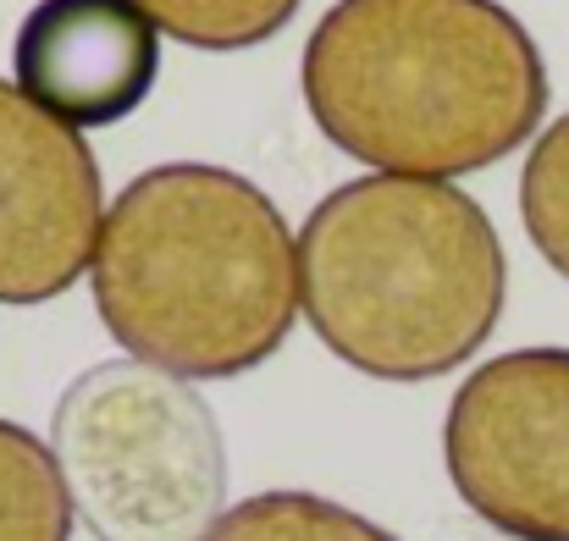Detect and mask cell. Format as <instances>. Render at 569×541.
Masks as SVG:
<instances>
[{"mask_svg":"<svg viewBox=\"0 0 569 541\" xmlns=\"http://www.w3.org/2000/svg\"><path fill=\"white\" fill-rule=\"evenodd\" d=\"M310 122L360 167L453 182L526 150L548 61L498 0H338L305 39Z\"/></svg>","mask_w":569,"mask_h":541,"instance_id":"cell-1","label":"cell"},{"mask_svg":"<svg viewBox=\"0 0 569 541\" xmlns=\"http://www.w3.org/2000/svg\"><path fill=\"white\" fill-rule=\"evenodd\" d=\"M106 332L183 381H232L299 321V238L243 172L172 161L128 182L89 266Z\"/></svg>","mask_w":569,"mask_h":541,"instance_id":"cell-2","label":"cell"},{"mask_svg":"<svg viewBox=\"0 0 569 541\" xmlns=\"http://www.w3.org/2000/svg\"><path fill=\"white\" fill-rule=\"evenodd\" d=\"M509 304L492 216L453 182H338L299 227V310L371 381H437L470 364Z\"/></svg>","mask_w":569,"mask_h":541,"instance_id":"cell-3","label":"cell"},{"mask_svg":"<svg viewBox=\"0 0 569 541\" xmlns=\"http://www.w3.org/2000/svg\"><path fill=\"white\" fill-rule=\"evenodd\" d=\"M72 520L94 541H204L227 514V437L193 381L100 360L50 414Z\"/></svg>","mask_w":569,"mask_h":541,"instance_id":"cell-4","label":"cell"},{"mask_svg":"<svg viewBox=\"0 0 569 541\" xmlns=\"http://www.w3.org/2000/svg\"><path fill=\"white\" fill-rule=\"evenodd\" d=\"M459 503L509 541H569V349L476 364L442 420Z\"/></svg>","mask_w":569,"mask_h":541,"instance_id":"cell-5","label":"cell"},{"mask_svg":"<svg viewBox=\"0 0 569 541\" xmlns=\"http://www.w3.org/2000/svg\"><path fill=\"white\" fill-rule=\"evenodd\" d=\"M106 178L83 133L0 78V304H50L94 266Z\"/></svg>","mask_w":569,"mask_h":541,"instance_id":"cell-6","label":"cell"},{"mask_svg":"<svg viewBox=\"0 0 569 541\" xmlns=\"http://www.w3.org/2000/svg\"><path fill=\"white\" fill-rule=\"evenodd\" d=\"M161 78V28L133 0H33L11 39V83L72 133L128 122Z\"/></svg>","mask_w":569,"mask_h":541,"instance_id":"cell-7","label":"cell"},{"mask_svg":"<svg viewBox=\"0 0 569 541\" xmlns=\"http://www.w3.org/2000/svg\"><path fill=\"white\" fill-rule=\"evenodd\" d=\"M0 541H72V498L44 437L0 420Z\"/></svg>","mask_w":569,"mask_h":541,"instance_id":"cell-8","label":"cell"},{"mask_svg":"<svg viewBox=\"0 0 569 541\" xmlns=\"http://www.w3.org/2000/svg\"><path fill=\"white\" fill-rule=\"evenodd\" d=\"M204 541H398L387 525L366 520L349 503L316 498V492H254L232 503Z\"/></svg>","mask_w":569,"mask_h":541,"instance_id":"cell-9","label":"cell"},{"mask_svg":"<svg viewBox=\"0 0 569 541\" xmlns=\"http://www.w3.org/2000/svg\"><path fill=\"white\" fill-rule=\"evenodd\" d=\"M133 6L189 50H254L277 39L305 0H133Z\"/></svg>","mask_w":569,"mask_h":541,"instance_id":"cell-10","label":"cell"},{"mask_svg":"<svg viewBox=\"0 0 569 541\" xmlns=\"http://www.w3.org/2000/svg\"><path fill=\"white\" fill-rule=\"evenodd\" d=\"M520 221L537 254L569 282V111L537 133L520 172Z\"/></svg>","mask_w":569,"mask_h":541,"instance_id":"cell-11","label":"cell"}]
</instances>
